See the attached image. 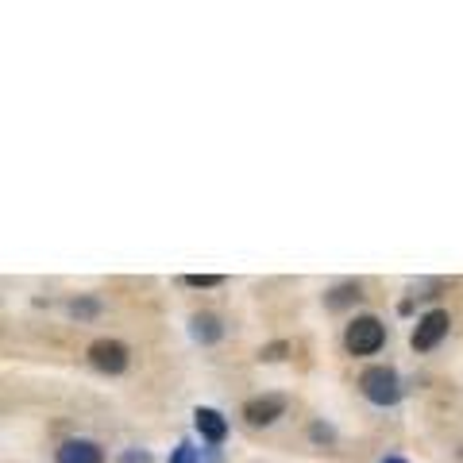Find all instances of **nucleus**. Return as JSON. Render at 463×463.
Wrapping results in <instances>:
<instances>
[{
	"mask_svg": "<svg viewBox=\"0 0 463 463\" xmlns=\"http://www.w3.org/2000/svg\"><path fill=\"white\" fill-rule=\"evenodd\" d=\"M379 463H410V459H405V456H383Z\"/></svg>",
	"mask_w": 463,
	"mask_h": 463,
	"instance_id": "nucleus-17",
	"label": "nucleus"
},
{
	"mask_svg": "<svg viewBox=\"0 0 463 463\" xmlns=\"http://www.w3.org/2000/svg\"><path fill=\"white\" fill-rule=\"evenodd\" d=\"M448 332H452V313L448 309H425L410 328V347L417 355H429L448 340Z\"/></svg>",
	"mask_w": 463,
	"mask_h": 463,
	"instance_id": "nucleus-4",
	"label": "nucleus"
},
{
	"mask_svg": "<svg viewBox=\"0 0 463 463\" xmlns=\"http://www.w3.org/2000/svg\"><path fill=\"white\" fill-rule=\"evenodd\" d=\"M182 286H190V289H216V286H224V274H182Z\"/></svg>",
	"mask_w": 463,
	"mask_h": 463,
	"instance_id": "nucleus-14",
	"label": "nucleus"
},
{
	"mask_svg": "<svg viewBox=\"0 0 463 463\" xmlns=\"http://www.w3.org/2000/svg\"><path fill=\"white\" fill-rule=\"evenodd\" d=\"M364 301V282H355V279H347V282H336L325 294V309L328 313H344V309H352Z\"/></svg>",
	"mask_w": 463,
	"mask_h": 463,
	"instance_id": "nucleus-9",
	"label": "nucleus"
},
{
	"mask_svg": "<svg viewBox=\"0 0 463 463\" xmlns=\"http://www.w3.org/2000/svg\"><path fill=\"white\" fill-rule=\"evenodd\" d=\"M359 394H364L367 405H374V410H394V405L405 398V383H402V374L398 367H390V364H371L359 371Z\"/></svg>",
	"mask_w": 463,
	"mask_h": 463,
	"instance_id": "nucleus-2",
	"label": "nucleus"
},
{
	"mask_svg": "<svg viewBox=\"0 0 463 463\" xmlns=\"http://www.w3.org/2000/svg\"><path fill=\"white\" fill-rule=\"evenodd\" d=\"M224 321H221V313H213V309H201V313H194L190 317V336H194V344H201V347H213V344H221L224 340Z\"/></svg>",
	"mask_w": 463,
	"mask_h": 463,
	"instance_id": "nucleus-8",
	"label": "nucleus"
},
{
	"mask_svg": "<svg viewBox=\"0 0 463 463\" xmlns=\"http://www.w3.org/2000/svg\"><path fill=\"white\" fill-rule=\"evenodd\" d=\"M66 313L74 317V321H97L100 313H105V301H100L97 294H78L66 301Z\"/></svg>",
	"mask_w": 463,
	"mask_h": 463,
	"instance_id": "nucleus-10",
	"label": "nucleus"
},
{
	"mask_svg": "<svg viewBox=\"0 0 463 463\" xmlns=\"http://www.w3.org/2000/svg\"><path fill=\"white\" fill-rule=\"evenodd\" d=\"M390 340V325L383 321L379 313H355V317H347V325L340 332V344H344V352L352 355V359H371V355H379L383 347Z\"/></svg>",
	"mask_w": 463,
	"mask_h": 463,
	"instance_id": "nucleus-1",
	"label": "nucleus"
},
{
	"mask_svg": "<svg viewBox=\"0 0 463 463\" xmlns=\"http://www.w3.org/2000/svg\"><path fill=\"white\" fill-rule=\"evenodd\" d=\"M201 463H221V448L205 444V448H201Z\"/></svg>",
	"mask_w": 463,
	"mask_h": 463,
	"instance_id": "nucleus-16",
	"label": "nucleus"
},
{
	"mask_svg": "<svg viewBox=\"0 0 463 463\" xmlns=\"http://www.w3.org/2000/svg\"><path fill=\"white\" fill-rule=\"evenodd\" d=\"M105 459H109L105 444L93 437H66L54 448V463H105Z\"/></svg>",
	"mask_w": 463,
	"mask_h": 463,
	"instance_id": "nucleus-6",
	"label": "nucleus"
},
{
	"mask_svg": "<svg viewBox=\"0 0 463 463\" xmlns=\"http://www.w3.org/2000/svg\"><path fill=\"white\" fill-rule=\"evenodd\" d=\"M116 463H155V456L147 452V448H139V444H136V448H124Z\"/></svg>",
	"mask_w": 463,
	"mask_h": 463,
	"instance_id": "nucleus-15",
	"label": "nucleus"
},
{
	"mask_svg": "<svg viewBox=\"0 0 463 463\" xmlns=\"http://www.w3.org/2000/svg\"><path fill=\"white\" fill-rule=\"evenodd\" d=\"M289 352H294V347H289V340H270V344L259 347V364H282Z\"/></svg>",
	"mask_w": 463,
	"mask_h": 463,
	"instance_id": "nucleus-12",
	"label": "nucleus"
},
{
	"mask_svg": "<svg viewBox=\"0 0 463 463\" xmlns=\"http://www.w3.org/2000/svg\"><path fill=\"white\" fill-rule=\"evenodd\" d=\"M309 440L317 448H332L336 444V429H332V421H325V417H313L309 421Z\"/></svg>",
	"mask_w": 463,
	"mask_h": 463,
	"instance_id": "nucleus-11",
	"label": "nucleus"
},
{
	"mask_svg": "<svg viewBox=\"0 0 463 463\" xmlns=\"http://www.w3.org/2000/svg\"><path fill=\"white\" fill-rule=\"evenodd\" d=\"M166 463H201V448L194 440H178L170 448V459Z\"/></svg>",
	"mask_w": 463,
	"mask_h": 463,
	"instance_id": "nucleus-13",
	"label": "nucleus"
},
{
	"mask_svg": "<svg viewBox=\"0 0 463 463\" xmlns=\"http://www.w3.org/2000/svg\"><path fill=\"white\" fill-rule=\"evenodd\" d=\"M289 413V398L279 390H267V394H255L240 405V417L248 429H274Z\"/></svg>",
	"mask_w": 463,
	"mask_h": 463,
	"instance_id": "nucleus-5",
	"label": "nucleus"
},
{
	"mask_svg": "<svg viewBox=\"0 0 463 463\" xmlns=\"http://www.w3.org/2000/svg\"><path fill=\"white\" fill-rule=\"evenodd\" d=\"M85 364H90L97 374H105V379H120V374L132 367V347L116 336H100L85 347Z\"/></svg>",
	"mask_w": 463,
	"mask_h": 463,
	"instance_id": "nucleus-3",
	"label": "nucleus"
},
{
	"mask_svg": "<svg viewBox=\"0 0 463 463\" xmlns=\"http://www.w3.org/2000/svg\"><path fill=\"white\" fill-rule=\"evenodd\" d=\"M194 432L201 437V444H216V448H221L228 440V417L216 410V405H197V410H194Z\"/></svg>",
	"mask_w": 463,
	"mask_h": 463,
	"instance_id": "nucleus-7",
	"label": "nucleus"
}]
</instances>
